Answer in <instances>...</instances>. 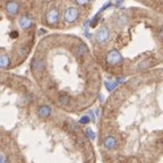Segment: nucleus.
Segmentation results:
<instances>
[{
    "label": "nucleus",
    "instance_id": "15",
    "mask_svg": "<svg viewBox=\"0 0 163 163\" xmlns=\"http://www.w3.org/2000/svg\"><path fill=\"white\" fill-rule=\"evenodd\" d=\"M90 122V118L87 116H83L79 119V124H82V125H86V124H88Z\"/></svg>",
    "mask_w": 163,
    "mask_h": 163
},
{
    "label": "nucleus",
    "instance_id": "9",
    "mask_svg": "<svg viewBox=\"0 0 163 163\" xmlns=\"http://www.w3.org/2000/svg\"><path fill=\"white\" fill-rule=\"evenodd\" d=\"M50 113H51V109L47 105H43L39 109V116L42 117V118H45V117L50 116Z\"/></svg>",
    "mask_w": 163,
    "mask_h": 163
},
{
    "label": "nucleus",
    "instance_id": "8",
    "mask_svg": "<svg viewBox=\"0 0 163 163\" xmlns=\"http://www.w3.org/2000/svg\"><path fill=\"white\" fill-rule=\"evenodd\" d=\"M43 67H44V64H43V61L40 60V59L34 60L32 62V69H33L34 72H41L43 69Z\"/></svg>",
    "mask_w": 163,
    "mask_h": 163
},
{
    "label": "nucleus",
    "instance_id": "5",
    "mask_svg": "<svg viewBox=\"0 0 163 163\" xmlns=\"http://www.w3.org/2000/svg\"><path fill=\"white\" fill-rule=\"evenodd\" d=\"M18 8H19V6H18V2H16V1H9L8 4L6 5V10L12 16H15L18 13Z\"/></svg>",
    "mask_w": 163,
    "mask_h": 163
},
{
    "label": "nucleus",
    "instance_id": "18",
    "mask_svg": "<svg viewBox=\"0 0 163 163\" xmlns=\"http://www.w3.org/2000/svg\"><path fill=\"white\" fill-rule=\"evenodd\" d=\"M12 36H13V38H16V36H17V32H13V33H12Z\"/></svg>",
    "mask_w": 163,
    "mask_h": 163
},
{
    "label": "nucleus",
    "instance_id": "10",
    "mask_svg": "<svg viewBox=\"0 0 163 163\" xmlns=\"http://www.w3.org/2000/svg\"><path fill=\"white\" fill-rule=\"evenodd\" d=\"M87 51H88V50H87V47H86V45H84V44H83V45H79V47H77V49H76V53H77L78 56H85L86 53H87Z\"/></svg>",
    "mask_w": 163,
    "mask_h": 163
},
{
    "label": "nucleus",
    "instance_id": "16",
    "mask_svg": "<svg viewBox=\"0 0 163 163\" xmlns=\"http://www.w3.org/2000/svg\"><path fill=\"white\" fill-rule=\"evenodd\" d=\"M76 2L81 6H84V5H87L90 2V0H76Z\"/></svg>",
    "mask_w": 163,
    "mask_h": 163
},
{
    "label": "nucleus",
    "instance_id": "6",
    "mask_svg": "<svg viewBox=\"0 0 163 163\" xmlns=\"http://www.w3.org/2000/svg\"><path fill=\"white\" fill-rule=\"evenodd\" d=\"M18 24H19V26H21L22 28L27 30V28H30L31 26H32V19L28 16H22L18 19Z\"/></svg>",
    "mask_w": 163,
    "mask_h": 163
},
{
    "label": "nucleus",
    "instance_id": "14",
    "mask_svg": "<svg viewBox=\"0 0 163 163\" xmlns=\"http://www.w3.org/2000/svg\"><path fill=\"white\" fill-rule=\"evenodd\" d=\"M86 134H87V136H88V138H90V139H92V141H93V139H94V138H95V134H94V131H93V130H92V129H91V128L86 129Z\"/></svg>",
    "mask_w": 163,
    "mask_h": 163
},
{
    "label": "nucleus",
    "instance_id": "19",
    "mask_svg": "<svg viewBox=\"0 0 163 163\" xmlns=\"http://www.w3.org/2000/svg\"><path fill=\"white\" fill-rule=\"evenodd\" d=\"M117 2H118V4H119V2H120V4H121V2H122V0H118V1H117Z\"/></svg>",
    "mask_w": 163,
    "mask_h": 163
},
{
    "label": "nucleus",
    "instance_id": "2",
    "mask_svg": "<svg viewBox=\"0 0 163 163\" xmlns=\"http://www.w3.org/2000/svg\"><path fill=\"white\" fill-rule=\"evenodd\" d=\"M109 36H110L109 30H108L107 27H101V28L96 32L95 39H96V42L98 43H104V42H107L108 41Z\"/></svg>",
    "mask_w": 163,
    "mask_h": 163
},
{
    "label": "nucleus",
    "instance_id": "20",
    "mask_svg": "<svg viewBox=\"0 0 163 163\" xmlns=\"http://www.w3.org/2000/svg\"><path fill=\"white\" fill-rule=\"evenodd\" d=\"M161 35H162V38H163V28L161 30Z\"/></svg>",
    "mask_w": 163,
    "mask_h": 163
},
{
    "label": "nucleus",
    "instance_id": "17",
    "mask_svg": "<svg viewBox=\"0 0 163 163\" xmlns=\"http://www.w3.org/2000/svg\"><path fill=\"white\" fill-rule=\"evenodd\" d=\"M0 160H1V161H0V163H5V162H6V161H5V154H4V153H1Z\"/></svg>",
    "mask_w": 163,
    "mask_h": 163
},
{
    "label": "nucleus",
    "instance_id": "12",
    "mask_svg": "<svg viewBox=\"0 0 163 163\" xmlns=\"http://www.w3.org/2000/svg\"><path fill=\"white\" fill-rule=\"evenodd\" d=\"M69 102V98L67 95H61L60 98H59V103H60L61 105H67Z\"/></svg>",
    "mask_w": 163,
    "mask_h": 163
},
{
    "label": "nucleus",
    "instance_id": "11",
    "mask_svg": "<svg viewBox=\"0 0 163 163\" xmlns=\"http://www.w3.org/2000/svg\"><path fill=\"white\" fill-rule=\"evenodd\" d=\"M9 65V58L6 55H2L0 58V66L1 68H7V66Z\"/></svg>",
    "mask_w": 163,
    "mask_h": 163
},
{
    "label": "nucleus",
    "instance_id": "1",
    "mask_svg": "<svg viewBox=\"0 0 163 163\" xmlns=\"http://www.w3.org/2000/svg\"><path fill=\"white\" fill-rule=\"evenodd\" d=\"M121 60H122V57H121V55L117 50H112V51H110L108 53V57H107L108 64L118 65L119 62H121Z\"/></svg>",
    "mask_w": 163,
    "mask_h": 163
},
{
    "label": "nucleus",
    "instance_id": "3",
    "mask_svg": "<svg viewBox=\"0 0 163 163\" xmlns=\"http://www.w3.org/2000/svg\"><path fill=\"white\" fill-rule=\"evenodd\" d=\"M65 21L67 22V23H73L77 19L78 17V10L76 8H74V7H70L68 8L66 12H65Z\"/></svg>",
    "mask_w": 163,
    "mask_h": 163
},
{
    "label": "nucleus",
    "instance_id": "7",
    "mask_svg": "<svg viewBox=\"0 0 163 163\" xmlns=\"http://www.w3.org/2000/svg\"><path fill=\"white\" fill-rule=\"evenodd\" d=\"M104 146L107 150H113L117 146V139L113 136H108L104 141Z\"/></svg>",
    "mask_w": 163,
    "mask_h": 163
},
{
    "label": "nucleus",
    "instance_id": "4",
    "mask_svg": "<svg viewBox=\"0 0 163 163\" xmlns=\"http://www.w3.org/2000/svg\"><path fill=\"white\" fill-rule=\"evenodd\" d=\"M59 19V13L57 9H51L49 13L47 14V22L50 25H55Z\"/></svg>",
    "mask_w": 163,
    "mask_h": 163
},
{
    "label": "nucleus",
    "instance_id": "13",
    "mask_svg": "<svg viewBox=\"0 0 163 163\" xmlns=\"http://www.w3.org/2000/svg\"><path fill=\"white\" fill-rule=\"evenodd\" d=\"M117 83H113V82H105V87H107L108 91H113L116 88Z\"/></svg>",
    "mask_w": 163,
    "mask_h": 163
}]
</instances>
